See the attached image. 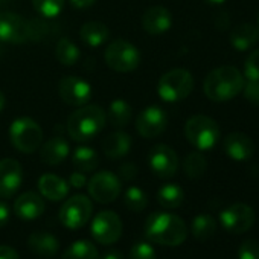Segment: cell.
Returning <instances> with one entry per match:
<instances>
[{
    "label": "cell",
    "instance_id": "1",
    "mask_svg": "<svg viewBox=\"0 0 259 259\" xmlns=\"http://www.w3.org/2000/svg\"><path fill=\"white\" fill-rule=\"evenodd\" d=\"M145 235L156 244L176 247L185 242L188 236V227L186 223L177 215L168 212H154L145 223Z\"/></svg>",
    "mask_w": 259,
    "mask_h": 259
},
{
    "label": "cell",
    "instance_id": "2",
    "mask_svg": "<svg viewBox=\"0 0 259 259\" xmlns=\"http://www.w3.org/2000/svg\"><path fill=\"white\" fill-rule=\"evenodd\" d=\"M244 84V75L236 67L221 66L207 73L203 89L210 101L226 102L239 95Z\"/></svg>",
    "mask_w": 259,
    "mask_h": 259
},
{
    "label": "cell",
    "instance_id": "3",
    "mask_svg": "<svg viewBox=\"0 0 259 259\" xmlns=\"http://www.w3.org/2000/svg\"><path fill=\"white\" fill-rule=\"evenodd\" d=\"M107 114L101 107L85 104L70 114L67 120V133L73 141L85 142L101 132Z\"/></svg>",
    "mask_w": 259,
    "mask_h": 259
},
{
    "label": "cell",
    "instance_id": "4",
    "mask_svg": "<svg viewBox=\"0 0 259 259\" xmlns=\"http://www.w3.org/2000/svg\"><path fill=\"white\" fill-rule=\"evenodd\" d=\"M185 136L188 142L200 151H207L215 147L220 139L218 123L204 114H195L185 125Z\"/></svg>",
    "mask_w": 259,
    "mask_h": 259
},
{
    "label": "cell",
    "instance_id": "5",
    "mask_svg": "<svg viewBox=\"0 0 259 259\" xmlns=\"http://www.w3.org/2000/svg\"><path fill=\"white\" fill-rule=\"evenodd\" d=\"M10 138L20 153L31 154L41 147L43 130L34 119L19 117L10 126Z\"/></svg>",
    "mask_w": 259,
    "mask_h": 259
},
{
    "label": "cell",
    "instance_id": "6",
    "mask_svg": "<svg viewBox=\"0 0 259 259\" xmlns=\"http://www.w3.org/2000/svg\"><path fill=\"white\" fill-rule=\"evenodd\" d=\"M194 90V78L186 69H172L166 72L157 85L159 96L166 102H179Z\"/></svg>",
    "mask_w": 259,
    "mask_h": 259
},
{
    "label": "cell",
    "instance_id": "7",
    "mask_svg": "<svg viewBox=\"0 0 259 259\" xmlns=\"http://www.w3.org/2000/svg\"><path fill=\"white\" fill-rule=\"evenodd\" d=\"M105 63L110 69L120 72V73H128L138 69L141 63V54L136 46H133L126 40H114L108 45L105 49Z\"/></svg>",
    "mask_w": 259,
    "mask_h": 259
},
{
    "label": "cell",
    "instance_id": "8",
    "mask_svg": "<svg viewBox=\"0 0 259 259\" xmlns=\"http://www.w3.org/2000/svg\"><path fill=\"white\" fill-rule=\"evenodd\" d=\"M93 212V204L85 195H73L70 197L60 209V220L61 223L70 229L76 230L87 224L90 215Z\"/></svg>",
    "mask_w": 259,
    "mask_h": 259
},
{
    "label": "cell",
    "instance_id": "9",
    "mask_svg": "<svg viewBox=\"0 0 259 259\" xmlns=\"http://www.w3.org/2000/svg\"><path fill=\"white\" fill-rule=\"evenodd\" d=\"M120 191H122L120 179L110 171L96 172L89 180V194L95 201L101 204H108L114 201L119 197Z\"/></svg>",
    "mask_w": 259,
    "mask_h": 259
},
{
    "label": "cell",
    "instance_id": "10",
    "mask_svg": "<svg viewBox=\"0 0 259 259\" xmlns=\"http://www.w3.org/2000/svg\"><path fill=\"white\" fill-rule=\"evenodd\" d=\"M122 235V221L116 212L102 210L92 223V236L102 245L114 244Z\"/></svg>",
    "mask_w": 259,
    "mask_h": 259
},
{
    "label": "cell",
    "instance_id": "11",
    "mask_svg": "<svg viewBox=\"0 0 259 259\" xmlns=\"http://www.w3.org/2000/svg\"><path fill=\"white\" fill-rule=\"evenodd\" d=\"M220 221L227 232L245 233L254 224V210L245 203H235L221 212Z\"/></svg>",
    "mask_w": 259,
    "mask_h": 259
},
{
    "label": "cell",
    "instance_id": "12",
    "mask_svg": "<svg viewBox=\"0 0 259 259\" xmlns=\"http://www.w3.org/2000/svg\"><path fill=\"white\" fill-rule=\"evenodd\" d=\"M168 125V116L163 108L151 105L144 108L136 119V130L142 138L153 139L160 136Z\"/></svg>",
    "mask_w": 259,
    "mask_h": 259
},
{
    "label": "cell",
    "instance_id": "13",
    "mask_svg": "<svg viewBox=\"0 0 259 259\" xmlns=\"http://www.w3.org/2000/svg\"><path fill=\"white\" fill-rule=\"evenodd\" d=\"M148 163L153 172L160 179L172 177L179 169V157L177 153L168 145H156L151 148L148 154Z\"/></svg>",
    "mask_w": 259,
    "mask_h": 259
},
{
    "label": "cell",
    "instance_id": "14",
    "mask_svg": "<svg viewBox=\"0 0 259 259\" xmlns=\"http://www.w3.org/2000/svg\"><path fill=\"white\" fill-rule=\"evenodd\" d=\"M60 98L67 105L82 107L90 101L92 87L87 81L78 76H66L60 81Z\"/></svg>",
    "mask_w": 259,
    "mask_h": 259
},
{
    "label": "cell",
    "instance_id": "15",
    "mask_svg": "<svg viewBox=\"0 0 259 259\" xmlns=\"http://www.w3.org/2000/svg\"><path fill=\"white\" fill-rule=\"evenodd\" d=\"M23 182L22 165L14 159L0 160V198H11Z\"/></svg>",
    "mask_w": 259,
    "mask_h": 259
},
{
    "label": "cell",
    "instance_id": "16",
    "mask_svg": "<svg viewBox=\"0 0 259 259\" xmlns=\"http://www.w3.org/2000/svg\"><path fill=\"white\" fill-rule=\"evenodd\" d=\"M0 40L16 45L28 41V22L14 13H0Z\"/></svg>",
    "mask_w": 259,
    "mask_h": 259
},
{
    "label": "cell",
    "instance_id": "17",
    "mask_svg": "<svg viewBox=\"0 0 259 259\" xmlns=\"http://www.w3.org/2000/svg\"><path fill=\"white\" fill-rule=\"evenodd\" d=\"M224 153L235 162H247L254 154V142L245 133L233 132L224 139Z\"/></svg>",
    "mask_w": 259,
    "mask_h": 259
},
{
    "label": "cell",
    "instance_id": "18",
    "mask_svg": "<svg viewBox=\"0 0 259 259\" xmlns=\"http://www.w3.org/2000/svg\"><path fill=\"white\" fill-rule=\"evenodd\" d=\"M45 200L37 192H25L14 203V212L20 220H35L45 212Z\"/></svg>",
    "mask_w": 259,
    "mask_h": 259
},
{
    "label": "cell",
    "instance_id": "19",
    "mask_svg": "<svg viewBox=\"0 0 259 259\" xmlns=\"http://www.w3.org/2000/svg\"><path fill=\"white\" fill-rule=\"evenodd\" d=\"M172 25V16L165 7H153L145 11L142 17V26L145 32L151 35H159L166 32Z\"/></svg>",
    "mask_w": 259,
    "mask_h": 259
},
{
    "label": "cell",
    "instance_id": "20",
    "mask_svg": "<svg viewBox=\"0 0 259 259\" xmlns=\"http://www.w3.org/2000/svg\"><path fill=\"white\" fill-rule=\"evenodd\" d=\"M132 148V138L128 133L116 132L104 138L102 141V151L108 159L119 160L125 157Z\"/></svg>",
    "mask_w": 259,
    "mask_h": 259
},
{
    "label": "cell",
    "instance_id": "21",
    "mask_svg": "<svg viewBox=\"0 0 259 259\" xmlns=\"http://www.w3.org/2000/svg\"><path fill=\"white\" fill-rule=\"evenodd\" d=\"M38 189L43 197L52 201H61L69 194L67 182L55 174H43L38 180Z\"/></svg>",
    "mask_w": 259,
    "mask_h": 259
},
{
    "label": "cell",
    "instance_id": "22",
    "mask_svg": "<svg viewBox=\"0 0 259 259\" xmlns=\"http://www.w3.org/2000/svg\"><path fill=\"white\" fill-rule=\"evenodd\" d=\"M259 41V28L251 23H242L232 29L230 32V45L239 51H248Z\"/></svg>",
    "mask_w": 259,
    "mask_h": 259
},
{
    "label": "cell",
    "instance_id": "23",
    "mask_svg": "<svg viewBox=\"0 0 259 259\" xmlns=\"http://www.w3.org/2000/svg\"><path fill=\"white\" fill-rule=\"evenodd\" d=\"M40 157L46 165H60L69 156V144L63 138H52L43 147H40Z\"/></svg>",
    "mask_w": 259,
    "mask_h": 259
},
{
    "label": "cell",
    "instance_id": "24",
    "mask_svg": "<svg viewBox=\"0 0 259 259\" xmlns=\"http://www.w3.org/2000/svg\"><path fill=\"white\" fill-rule=\"evenodd\" d=\"M28 245H29L32 253L45 256V257L55 256L58 248H60L58 239L54 235L48 233V232H35V233H32L29 236V239H28Z\"/></svg>",
    "mask_w": 259,
    "mask_h": 259
},
{
    "label": "cell",
    "instance_id": "25",
    "mask_svg": "<svg viewBox=\"0 0 259 259\" xmlns=\"http://www.w3.org/2000/svg\"><path fill=\"white\" fill-rule=\"evenodd\" d=\"M81 40L92 46V48H98L101 45H104L108 40V28L101 23V22H89L85 25H82L81 31H79Z\"/></svg>",
    "mask_w": 259,
    "mask_h": 259
},
{
    "label": "cell",
    "instance_id": "26",
    "mask_svg": "<svg viewBox=\"0 0 259 259\" xmlns=\"http://www.w3.org/2000/svg\"><path fill=\"white\" fill-rule=\"evenodd\" d=\"M108 120L113 126L116 128H122L125 125L130 123L132 120V116H133V111H132V107L130 104L123 99H114L110 105H108Z\"/></svg>",
    "mask_w": 259,
    "mask_h": 259
},
{
    "label": "cell",
    "instance_id": "27",
    "mask_svg": "<svg viewBox=\"0 0 259 259\" xmlns=\"http://www.w3.org/2000/svg\"><path fill=\"white\" fill-rule=\"evenodd\" d=\"M73 166L81 172H92L96 169L99 159L98 153L90 147H78L72 154Z\"/></svg>",
    "mask_w": 259,
    "mask_h": 259
},
{
    "label": "cell",
    "instance_id": "28",
    "mask_svg": "<svg viewBox=\"0 0 259 259\" xmlns=\"http://www.w3.org/2000/svg\"><path fill=\"white\" fill-rule=\"evenodd\" d=\"M157 200H159L160 206H163L165 209H177L182 206V203L185 200V192L179 185L166 183L159 189Z\"/></svg>",
    "mask_w": 259,
    "mask_h": 259
},
{
    "label": "cell",
    "instance_id": "29",
    "mask_svg": "<svg viewBox=\"0 0 259 259\" xmlns=\"http://www.w3.org/2000/svg\"><path fill=\"white\" fill-rule=\"evenodd\" d=\"M217 233V221L209 213H200L192 221V235L198 241H207Z\"/></svg>",
    "mask_w": 259,
    "mask_h": 259
},
{
    "label": "cell",
    "instance_id": "30",
    "mask_svg": "<svg viewBox=\"0 0 259 259\" xmlns=\"http://www.w3.org/2000/svg\"><path fill=\"white\" fill-rule=\"evenodd\" d=\"M98 250L96 247L85 239L73 242L64 253L61 259H98Z\"/></svg>",
    "mask_w": 259,
    "mask_h": 259
},
{
    "label": "cell",
    "instance_id": "31",
    "mask_svg": "<svg viewBox=\"0 0 259 259\" xmlns=\"http://www.w3.org/2000/svg\"><path fill=\"white\" fill-rule=\"evenodd\" d=\"M55 55L63 66H73L79 60V49L73 41L64 37L57 43Z\"/></svg>",
    "mask_w": 259,
    "mask_h": 259
},
{
    "label": "cell",
    "instance_id": "32",
    "mask_svg": "<svg viewBox=\"0 0 259 259\" xmlns=\"http://www.w3.org/2000/svg\"><path fill=\"white\" fill-rule=\"evenodd\" d=\"M207 169V162L203 154L191 153L183 162V171L189 179H200Z\"/></svg>",
    "mask_w": 259,
    "mask_h": 259
},
{
    "label": "cell",
    "instance_id": "33",
    "mask_svg": "<svg viewBox=\"0 0 259 259\" xmlns=\"http://www.w3.org/2000/svg\"><path fill=\"white\" fill-rule=\"evenodd\" d=\"M123 203H125V206L130 210H133V212H142L147 207V204H148V197H147V194L141 188L132 186V188H128L125 191Z\"/></svg>",
    "mask_w": 259,
    "mask_h": 259
},
{
    "label": "cell",
    "instance_id": "34",
    "mask_svg": "<svg viewBox=\"0 0 259 259\" xmlns=\"http://www.w3.org/2000/svg\"><path fill=\"white\" fill-rule=\"evenodd\" d=\"M32 5L38 14L52 19L57 17L64 8V0H32Z\"/></svg>",
    "mask_w": 259,
    "mask_h": 259
},
{
    "label": "cell",
    "instance_id": "35",
    "mask_svg": "<svg viewBox=\"0 0 259 259\" xmlns=\"http://www.w3.org/2000/svg\"><path fill=\"white\" fill-rule=\"evenodd\" d=\"M238 259H259V241L245 239L239 245Z\"/></svg>",
    "mask_w": 259,
    "mask_h": 259
},
{
    "label": "cell",
    "instance_id": "36",
    "mask_svg": "<svg viewBox=\"0 0 259 259\" xmlns=\"http://www.w3.org/2000/svg\"><path fill=\"white\" fill-rule=\"evenodd\" d=\"M244 75L248 79H259V49L253 51L244 64Z\"/></svg>",
    "mask_w": 259,
    "mask_h": 259
},
{
    "label": "cell",
    "instance_id": "37",
    "mask_svg": "<svg viewBox=\"0 0 259 259\" xmlns=\"http://www.w3.org/2000/svg\"><path fill=\"white\" fill-rule=\"evenodd\" d=\"M130 259H157L154 248L148 242H138L130 251Z\"/></svg>",
    "mask_w": 259,
    "mask_h": 259
},
{
    "label": "cell",
    "instance_id": "38",
    "mask_svg": "<svg viewBox=\"0 0 259 259\" xmlns=\"http://www.w3.org/2000/svg\"><path fill=\"white\" fill-rule=\"evenodd\" d=\"M242 89L245 99L253 105H259V79H248Z\"/></svg>",
    "mask_w": 259,
    "mask_h": 259
},
{
    "label": "cell",
    "instance_id": "39",
    "mask_svg": "<svg viewBox=\"0 0 259 259\" xmlns=\"http://www.w3.org/2000/svg\"><path fill=\"white\" fill-rule=\"evenodd\" d=\"M136 176H138V166L135 163H132V162H126L119 168V177L122 180L132 182V180L136 179Z\"/></svg>",
    "mask_w": 259,
    "mask_h": 259
},
{
    "label": "cell",
    "instance_id": "40",
    "mask_svg": "<svg viewBox=\"0 0 259 259\" xmlns=\"http://www.w3.org/2000/svg\"><path fill=\"white\" fill-rule=\"evenodd\" d=\"M69 183H70L73 188L81 189V188H84V186H85V183H87V177H85V174H84V172L78 171V172H73V174L70 176Z\"/></svg>",
    "mask_w": 259,
    "mask_h": 259
},
{
    "label": "cell",
    "instance_id": "41",
    "mask_svg": "<svg viewBox=\"0 0 259 259\" xmlns=\"http://www.w3.org/2000/svg\"><path fill=\"white\" fill-rule=\"evenodd\" d=\"M0 259H20L16 248L10 245H0Z\"/></svg>",
    "mask_w": 259,
    "mask_h": 259
},
{
    "label": "cell",
    "instance_id": "42",
    "mask_svg": "<svg viewBox=\"0 0 259 259\" xmlns=\"http://www.w3.org/2000/svg\"><path fill=\"white\" fill-rule=\"evenodd\" d=\"M10 220V209L5 203L0 201V227H4Z\"/></svg>",
    "mask_w": 259,
    "mask_h": 259
},
{
    "label": "cell",
    "instance_id": "43",
    "mask_svg": "<svg viewBox=\"0 0 259 259\" xmlns=\"http://www.w3.org/2000/svg\"><path fill=\"white\" fill-rule=\"evenodd\" d=\"M95 4V0H70V5L73 8H78V10H84V8H89Z\"/></svg>",
    "mask_w": 259,
    "mask_h": 259
},
{
    "label": "cell",
    "instance_id": "44",
    "mask_svg": "<svg viewBox=\"0 0 259 259\" xmlns=\"http://www.w3.org/2000/svg\"><path fill=\"white\" fill-rule=\"evenodd\" d=\"M102 259H123V256L119 250H108L102 254Z\"/></svg>",
    "mask_w": 259,
    "mask_h": 259
},
{
    "label": "cell",
    "instance_id": "45",
    "mask_svg": "<svg viewBox=\"0 0 259 259\" xmlns=\"http://www.w3.org/2000/svg\"><path fill=\"white\" fill-rule=\"evenodd\" d=\"M4 107H5V96H4L2 92H0V111L4 110Z\"/></svg>",
    "mask_w": 259,
    "mask_h": 259
},
{
    "label": "cell",
    "instance_id": "46",
    "mask_svg": "<svg viewBox=\"0 0 259 259\" xmlns=\"http://www.w3.org/2000/svg\"><path fill=\"white\" fill-rule=\"evenodd\" d=\"M209 4H212V5H221V4H224L226 0H207Z\"/></svg>",
    "mask_w": 259,
    "mask_h": 259
},
{
    "label": "cell",
    "instance_id": "47",
    "mask_svg": "<svg viewBox=\"0 0 259 259\" xmlns=\"http://www.w3.org/2000/svg\"><path fill=\"white\" fill-rule=\"evenodd\" d=\"M257 28H259V16H257Z\"/></svg>",
    "mask_w": 259,
    "mask_h": 259
},
{
    "label": "cell",
    "instance_id": "48",
    "mask_svg": "<svg viewBox=\"0 0 259 259\" xmlns=\"http://www.w3.org/2000/svg\"><path fill=\"white\" fill-rule=\"evenodd\" d=\"M0 54H2V48H0Z\"/></svg>",
    "mask_w": 259,
    "mask_h": 259
}]
</instances>
